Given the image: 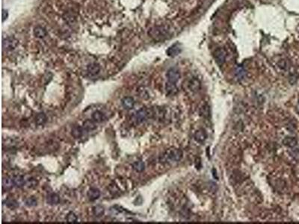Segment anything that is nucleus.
Instances as JSON below:
<instances>
[{
	"label": "nucleus",
	"instance_id": "obj_29",
	"mask_svg": "<svg viewBox=\"0 0 299 224\" xmlns=\"http://www.w3.org/2000/svg\"><path fill=\"white\" fill-rule=\"evenodd\" d=\"M278 67H280L281 69H282L283 70H288L289 68V62L285 59L281 60L279 62L277 63Z\"/></svg>",
	"mask_w": 299,
	"mask_h": 224
},
{
	"label": "nucleus",
	"instance_id": "obj_28",
	"mask_svg": "<svg viewBox=\"0 0 299 224\" xmlns=\"http://www.w3.org/2000/svg\"><path fill=\"white\" fill-rule=\"evenodd\" d=\"M46 121V116L44 113H40L37 115V118H36V123H37L38 125H41V124H44Z\"/></svg>",
	"mask_w": 299,
	"mask_h": 224
},
{
	"label": "nucleus",
	"instance_id": "obj_20",
	"mask_svg": "<svg viewBox=\"0 0 299 224\" xmlns=\"http://www.w3.org/2000/svg\"><path fill=\"white\" fill-rule=\"evenodd\" d=\"M132 168L134 169L136 172L141 173V172H143L144 170L145 164L144 163L141 161H135V162L132 164Z\"/></svg>",
	"mask_w": 299,
	"mask_h": 224
},
{
	"label": "nucleus",
	"instance_id": "obj_26",
	"mask_svg": "<svg viewBox=\"0 0 299 224\" xmlns=\"http://www.w3.org/2000/svg\"><path fill=\"white\" fill-rule=\"evenodd\" d=\"M166 90L169 93H170V94H175V92H177V87H176V84L167 82L166 85Z\"/></svg>",
	"mask_w": 299,
	"mask_h": 224
},
{
	"label": "nucleus",
	"instance_id": "obj_25",
	"mask_svg": "<svg viewBox=\"0 0 299 224\" xmlns=\"http://www.w3.org/2000/svg\"><path fill=\"white\" fill-rule=\"evenodd\" d=\"M83 128L86 131L92 130V129H94L96 128V126L94 125V123L91 120H87V121H85L83 123Z\"/></svg>",
	"mask_w": 299,
	"mask_h": 224
},
{
	"label": "nucleus",
	"instance_id": "obj_6",
	"mask_svg": "<svg viewBox=\"0 0 299 224\" xmlns=\"http://www.w3.org/2000/svg\"><path fill=\"white\" fill-rule=\"evenodd\" d=\"M148 111H147L145 108H141V109H140L139 111L136 112V116H135V120H136V123H141L146 120L147 118H148Z\"/></svg>",
	"mask_w": 299,
	"mask_h": 224
},
{
	"label": "nucleus",
	"instance_id": "obj_19",
	"mask_svg": "<svg viewBox=\"0 0 299 224\" xmlns=\"http://www.w3.org/2000/svg\"><path fill=\"white\" fill-rule=\"evenodd\" d=\"M245 74L246 73H245V69L242 66H238L236 67V70H235V75H236V79L238 80H242L245 78Z\"/></svg>",
	"mask_w": 299,
	"mask_h": 224
},
{
	"label": "nucleus",
	"instance_id": "obj_16",
	"mask_svg": "<svg viewBox=\"0 0 299 224\" xmlns=\"http://www.w3.org/2000/svg\"><path fill=\"white\" fill-rule=\"evenodd\" d=\"M14 185L13 178H10V177H6L2 179V188L3 190H10Z\"/></svg>",
	"mask_w": 299,
	"mask_h": 224
},
{
	"label": "nucleus",
	"instance_id": "obj_13",
	"mask_svg": "<svg viewBox=\"0 0 299 224\" xmlns=\"http://www.w3.org/2000/svg\"><path fill=\"white\" fill-rule=\"evenodd\" d=\"M207 132H206L204 130H203V129L198 130L195 134V139L198 141V142L203 143V141L207 139Z\"/></svg>",
	"mask_w": 299,
	"mask_h": 224
},
{
	"label": "nucleus",
	"instance_id": "obj_4",
	"mask_svg": "<svg viewBox=\"0 0 299 224\" xmlns=\"http://www.w3.org/2000/svg\"><path fill=\"white\" fill-rule=\"evenodd\" d=\"M214 57H215V59L218 64L219 66H222L226 61L227 52H226L225 49L223 48H218L214 52Z\"/></svg>",
	"mask_w": 299,
	"mask_h": 224
},
{
	"label": "nucleus",
	"instance_id": "obj_14",
	"mask_svg": "<svg viewBox=\"0 0 299 224\" xmlns=\"http://www.w3.org/2000/svg\"><path fill=\"white\" fill-rule=\"evenodd\" d=\"M14 185L16 186L17 187H22L26 185V181L25 178L22 176H17L13 178Z\"/></svg>",
	"mask_w": 299,
	"mask_h": 224
},
{
	"label": "nucleus",
	"instance_id": "obj_7",
	"mask_svg": "<svg viewBox=\"0 0 299 224\" xmlns=\"http://www.w3.org/2000/svg\"><path fill=\"white\" fill-rule=\"evenodd\" d=\"M181 52V47L178 44L172 45L167 49V55L170 57L177 56Z\"/></svg>",
	"mask_w": 299,
	"mask_h": 224
},
{
	"label": "nucleus",
	"instance_id": "obj_23",
	"mask_svg": "<svg viewBox=\"0 0 299 224\" xmlns=\"http://www.w3.org/2000/svg\"><path fill=\"white\" fill-rule=\"evenodd\" d=\"M93 213L96 217H102L105 213V209L103 206H96L94 207L93 209Z\"/></svg>",
	"mask_w": 299,
	"mask_h": 224
},
{
	"label": "nucleus",
	"instance_id": "obj_1",
	"mask_svg": "<svg viewBox=\"0 0 299 224\" xmlns=\"http://www.w3.org/2000/svg\"><path fill=\"white\" fill-rule=\"evenodd\" d=\"M149 34L150 37L156 41H162L166 39L169 35V30L165 26L160 25L152 28L150 30Z\"/></svg>",
	"mask_w": 299,
	"mask_h": 224
},
{
	"label": "nucleus",
	"instance_id": "obj_22",
	"mask_svg": "<svg viewBox=\"0 0 299 224\" xmlns=\"http://www.w3.org/2000/svg\"><path fill=\"white\" fill-rule=\"evenodd\" d=\"M92 119L94 120V121L96 122V123H101L102 121H103L105 119V116L101 111H96L93 113L92 114Z\"/></svg>",
	"mask_w": 299,
	"mask_h": 224
},
{
	"label": "nucleus",
	"instance_id": "obj_27",
	"mask_svg": "<svg viewBox=\"0 0 299 224\" xmlns=\"http://www.w3.org/2000/svg\"><path fill=\"white\" fill-rule=\"evenodd\" d=\"M67 220L68 223H76L78 220L77 216L73 212L68 213L67 215Z\"/></svg>",
	"mask_w": 299,
	"mask_h": 224
},
{
	"label": "nucleus",
	"instance_id": "obj_8",
	"mask_svg": "<svg viewBox=\"0 0 299 224\" xmlns=\"http://www.w3.org/2000/svg\"><path fill=\"white\" fill-rule=\"evenodd\" d=\"M188 87L193 92H197L200 88V81L196 78L191 79L188 82Z\"/></svg>",
	"mask_w": 299,
	"mask_h": 224
},
{
	"label": "nucleus",
	"instance_id": "obj_2",
	"mask_svg": "<svg viewBox=\"0 0 299 224\" xmlns=\"http://www.w3.org/2000/svg\"><path fill=\"white\" fill-rule=\"evenodd\" d=\"M183 157V152L179 149L173 148L167 149L163 155V158L165 161H179Z\"/></svg>",
	"mask_w": 299,
	"mask_h": 224
},
{
	"label": "nucleus",
	"instance_id": "obj_9",
	"mask_svg": "<svg viewBox=\"0 0 299 224\" xmlns=\"http://www.w3.org/2000/svg\"><path fill=\"white\" fill-rule=\"evenodd\" d=\"M87 70H88V73H89L90 75L94 76V75H97V74L100 73V67L98 64L91 63L90 64L89 66H88Z\"/></svg>",
	"mask_w": 299,
	"mask_h": 224
},
{
	"label": "nucleus",
	"instance_id": "obj_12",
	"mask_svg": "<svg viewBox=\"0 0 299 224\" xmlns=\"http://www.w3.org/2000/svg\"><path fill=\"white\" fill-rule=\"evenodd\" d=\"M34 34L36 37L43 38L45 36H46L47 32H46V30L44 27L41 26V25H37L34 29Z\"/></svg>",
	"mask_w": 299,
	"mask_h": 224
},
{
	"label": "nucleus",
	"instance_id": "obj_32",
	"mask_svg": "<svg viewBox=\"0 0 299 224\" xmlns=\"http://www.w3.org/2000/svg\"><path fill=\"white\" fill-rule=\"evenodd\" d=\"M8 11H6V10H2V21L4 22L5 20L8 18Z\"/></svg>",
	"mask_w": 299,
	"mask_h": 224
},
{
	"label": "nucleus",
	"instance_id": "obj_3",
	"mask_svg": "<svg viewBox=\"0 0 299 224\" xmlns=\"http://www.w3.org/2000/svg\"><path fill=\"white\" fill-rule=\"evenodd\" d=\"M18 45V41L14 37H8L3 39L2 46L4 49L7 51H11L14 49Z\"/></svg>",
	"mask_w": 299,
	"mask_h": 224
},
{
	"label": "nucleus",
	"instance_id": "obj_5",
	"mask_svg": "<svg viewBox=\"0 0 299 224\" xmlns=\"http://www.w3.org/2000/svg\"><path fill=\"white\" fill-rule=\"evenodd\" d=\"M166 76L168 82L176 84L180 79V73L177 68H171L167 72Z\"/></svg>",
	"mask_w": 299,
	"mask_h": 224
},
{
	"label": "nucleus",
	"instance_id": "obj_15",
	"mask_svg": "<svg viewBox=\"0 0 299 224\" xmlns=\"http://www.w3.org/2000/svg\"><path fill=\"white\" fill-rule=\"evenodd\" d=\"M297 140L293 137H286L283 140V145L289 148L295 147L297 145Z\"/></svg>",
	"mask_w": 299,
	"mask_h": 224
},
{
	"label": "nucleus",
	"instance_id": "obj_30",
	"mask_svg": "<svg viewBox=\"0 0 299 224\" xmlns=\"http://www.w3.org/2000/svg\"><path fill=\"white\" fill-rule=\"evenodd\" d=\"M26 204L29 207H32V206H34L37 205V200L34 197H30L26 202Z\"/></svg>",
	"mask_w": 299,
	"mask_h": 224
},
{
	"label": "nucleus",
	"instance_id": "obj_17",
	"mask_svg": "<svg viewBox=\"0 0 299 224\" xmlns=\"http://www.w3.org/2000/svg\"><path fill=\"white\" fill-rule=\"evenodd\" d=\"M85 131L86 130L84 128L77 126L73 127V129L72 134L75 138H80L81 137L83 136Z\"/></svg>",
	"mask_w": 299,
	"mask_h": 224
},
{
	"label": "nucleus",
	"instance_id": "obj_21",
	"mask_svg": "<svg viewBox=\"0 0 299 224\" xmlns=\"http://www.w3.org/2000/svg\"><path fill=\"white\" fill-rule=\"evenodd\" d=\"M200 113L204 118H209L210 116V108L207 104H204L200 108Z\"/></svg>",
	"mask_w": 299,
	"mask_h": 224
},
{
	"label": "nucleus",
	"instance_id": "obj_18",
	"mask_svg": "<svg viewBox=\"0 0 299 224\" xmlns=\"http://www.w3.org/2000/svg\"><path fill=\"white\" fill-rule=\"evenodd\" d=\"M59 196H58V194H55V193H52V194H49L47 196V199H46V201L47 203H49V205H57L58 203H59Z\"/></svg>",
	"mask_w": 299,
	"mask_h": 224
},
{
	"label": "nucleus",
	"instance_id": "obj_31",
	"mask_svg": "<svg viewBox=\"0 0 299 224\" xmlns=\"http://www.w3.org/2000/svg\"><path fill=\"white\" fill-rule=\"evenodd\" d=\"M293 156L295 157L296 159H299V149H295L293 152Z\"/></svg>",
	"mask_w": 299,
	"mask_h": 224
},
{
	"label": "nucleus",
	"instance_id": "obj_11",
	"mask_svg": "<svg viewBox=\"0 0 299 224\" xmlns=\"http://www.w3.org/2000/svg\"><path fill=\"white\" fill-rule=\"evenodd\" d=\"M122 105L124 106V108H126V109H132V108H133V107H134L135 101L133 99V98L130 97V96H127V97H124L122 99Z\"/></svg>",
	"mask_w": 299,
	"mask_h": 224
},
{
	"label": "nucleus",
	"instance_id": "obj_24",
	"mask_svg": "<svg viewBox=\"0 0 299 224\" xmlns=\"http://www.w3.org/2000/svg\"><path fill=\"white\" fill-rule=\"evenodd\" d=\"M6 206H8V208H11V209H14V208H16L19 206L18 203L15 200V199H8L6 200Z\"/></svg>",
	"mask_w": 299,
	"mask_h": 224
},
{
	"label": "nucleus",
	"instance_id": "obj_10",
	"mask_svg": "<svg viewBox=\"0 0 299 224\" xmlns=\"http://www.w3.org/2000/svg\"><path fill=\"white\" fill-rule=\"evenodd\" d=\"M88 197L91 201H94L97 199L100 196V191L99 189L91 187L88 191Z\"/></svg>",
	"mask_w": 299,
	"mask_h": 224
}]
</instances>
